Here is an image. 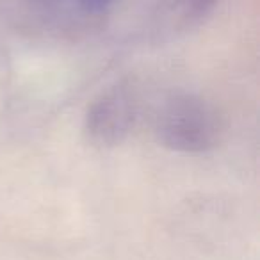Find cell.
I'll return each instance as SVG.
<instances>
[{"instance_id": "cell-1", "label": "cell", "mask_w": 260, "mask_h": 260, "mask_svg": "<svg viewBox=\"0 0 260 260\" xmlns=\"http://www.w3.org/2000/svg\"><path fill=\"white\" fill-rule=\"evenodd\" d=\"M217 118L200 98L170 96L155 114V132L164 145L184 152H202L217 139Z\"/></svg>"}, {"instance_id": "cell-3", "label": "cell", "mask_w": 260, "mask_h": 260, "mask_svg": "<svg viewBox=\"0 0 260 260\" xmlns=\"http://www.w3.org/2000/svg\"><path fill=\"white\" fill-rule=\"evenodd\" d=\"M34 2L55 16L91 18L107 11L114 0H34Z\"/></svg>"}, {"instance_id": "cell-2", "label": "cell", "mask_w": 260, "mask_h": 260, "mask_svg": "<svg viewBox=\"0 0 260 260\" xmlns=\"http://www.w3.org/2000/svg\"><path fill=\"white\" fill-rule=\"evenodd\" d=\"M134 123V100L128 91L114 89L93 105L87 118L89 134L104 145L118 143Z\"/></svg>"}]
</instances>
